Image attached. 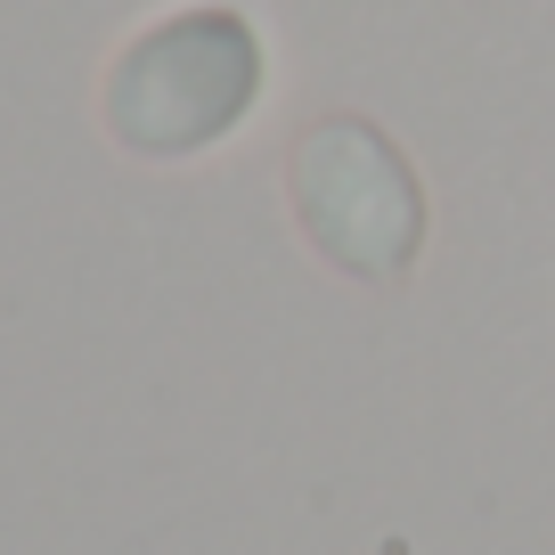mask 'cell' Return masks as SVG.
<instances>
[{"mask_svg": "<svg viewBox=\"0 0 555 555\" xmlns=\"http://www.w3.org/2000/svg\"><path fill=\"white\" fill-rule=\"evenodd\" d=\"M254 82L261 57L237 17H221V9L172 17L115 66V131L131 147H196V139L237 122Z\"/></svg>", "mask_w": 555, "mask_h": 555, "instance_id": "6da1fadb", "label": "cell"}, {"mask_svg": "<svg viewBox=\"0 0 555 555\" xmlns=\"http://www.w3.org/2000/svg\"><path fill=\"white\" fill-rule=\"evenodd\" d=\"M302 212H311V229L351 261V270L400 261L409 254V229H416L400 164L384 156L376 139H360L351 122L302 147Z\"/></svg>", "mask_w": 555, "mask_h": 555, "instance_id": "7a4b0ae2", "label": "cell"}]
</instances>
